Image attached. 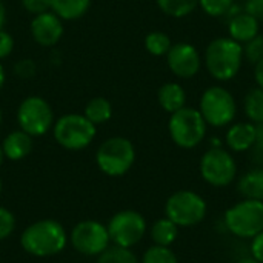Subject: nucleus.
<instances>
[{
	"mask_svg": "<svg viewBox=\"0 0 263 263\" xmlns=\"http://www.w3.org/2000/svg\"><path fill=\"white\" fill-rule=\"evenodd\" d=\"M243 62V48L231 37L214 39L205 51V66L211 77L219 82L234 79Z\"/></svg>",
	"mask_w": 263,
	"mask_h": 263,
	"instance_id": "obj_1",
	"label": "nucleus"
},
{
	"mask_svg": "<svg viewBox=\"0 0 263 263\" xmlns=\"http://www.w3.org/2000/svg\"><path fill=\"white\" fill-rule=\"evenodd\" d=\"M23 250L37 257L59 254L66 245V233L55 220H40L29 225L20 240Z\"/></svg>",
	"mask_w": 263,
	"mask_h": 263,
	"instance_id": "obj_2",
	"label": "nucleus"
},
{
	"mask_svg": "<svg viewBox=\"0 0 263 263\" xmlns=\"http://www.w3.org/2000/svg\"><path fill=\"white\" fill-rule=\"evenodd\" d=\"M168 129L173 142L177 146L191 149L203 142L206 134V122L203 120L199 109L183 106L182 109L171 114Z\"/></svg>",
	"mask_w": 263,
	"mask_h": 263,
	"instance_id": "obj_3",
	"label": "nucleus"
},
{
	"mask_svg": "<svg viewBox=\"0 0 263 263\" xmlns=\"http://www.w3.org/2000/svg\"><path fill=\"white\" fill-rule=\"evenodd\" d=\"M225 227L239 239H253L263 231V202L243 199L225 213Z\"/></svg>",
	"mask_w": 263,
	"mask_h": 263,
	"instance_id": "obj_4",
	"label": "nucleus"
},
{
	"mask_svg": "<svg viewBox=\"0 0 263 263\" xmlns=\"http://www.w3.org/2000/svg\"><path fill=\"white\" fill-rule=\"evenodd\" d=\"M206 125L223 128L231 123L237 112L234 96L223 86H210L200 97L199 108Z\"/></svg>",
	"mask_w": 263,
	"mask_h": 263,
	"instance_id": "obj_5",
	"label": "nucleus"
},
{
	"mask_svg": "<svg viewBox=\"0 0 263 263\" xmlns=\"http://www.w3.org/2000/svg\"><path fill=\"white\" fill-rule=\"evenodd\" d=\"M165 214L179 228L199 225L206 216V202L194 191L182 190L174 193L165 205Z\"/></svg>",
	"mask_w": 263,
	"mask_h": 263,
	"instance_id": "obj_6",
	"label": "nucleus"
},
{
	"mask_svg": "<svg viewBox=\"0 0 263 263\" xmlns=\"http://www.w3.org/2000/svg\"><path fill=\"white\" fill-rule=\"evenodd\" d=\"M99 168L112 177L128 173L136 160V151L133 143L125 137H111L103 142L97 151Z\"/></svg>",
	"mask_w": 263,
	"mask_h": 263,
	"instance_id": "obj_7",
	"label": "nucleus"
},
{
	"mask_svg": "<svg viewBox=\"0 0 263 263\" xmlns=\"http://www.w3.org/2000/svg\"><path fill=\"white\" fill-rule=\"evenodd\" d=\"M200 174L213 186H228L237 176V163L223 146H211L200 159Z\"/></svg>",
	"mask_w": 263,
	"mask_h": 263,
	"instance_id": "obj_8",
	"label": "nucleus"
},
{
	"mask_svg": "<svg viewBox=\"0 0 263 263\" xmlns=\"http://www.w3.org/2000/svg\"><path fill=\"white\" fill-rule=\"evenodd\" d=\"M96 136V125L91 123L85 116L66 114L60 117L54 126V137L66 149H83Z\"/></svg>",
	"mask_w": 263,
	"mask_h": 263,
	"instance_id": "obj_9",
	"label": "nucleus"
},
{
	"mask_svg": "<svg viewBox=\"0 0 263 263\" xmlns=\"http://www.w3.org/2000/svg\"><path fill=\"white\" fill-rule=\"evenodd\" d=\"M109 239L122 248H131L139 243L146 233V222L137 211H120L117 213L106 227Z\"/></svg>",
	"mask_w": 263,
	"mask_h": 263,
	"instance_id": "obj_10",
	"label": "nucleus"
},
{
	"mask_svg": "<svg viewBox=\"0 0 263 263\" xmlns=\"http://www.w3.org/2000/svg\"><path fill=\"white\" fill-rule=\"evenodd\" d=\"M17 120L26 134L43 136L52 125V111L49 103L37 96L25 99L17 111Z\"/></svg>",
	"mask_w": 263,
	"mask_h": 263,
	"instance_id": "obj_11",
	"label": "nucleus"
},
{
	"mask_svg": "<svg viewBox=\"0 0 263 263\" xmlns=\"http://www.w3.org/2000/svg\"><path fill=\"white\" fill-rule=\"evenodd\" d=\"M108 228L94 220H85L76 225L71 233L72 247L85 256H99L109 245Z\"/></svg>",
	"mask_w": 263,
	"mask_h": 263,
	"instance_id": "obj_12",
	"label": "nucleus"
},
{
	"mask_svg": "<svg viewBox=\"0 0 263 263\" xmlns=\"http://www.w3.org/2000/svg\"><path fill=\"white\" fill-rule=\"evenodd\" d=\"M166 62L170 69L180 79L194 77L202 66V59L196 46L183 42L171 45L166 54Z\"/></svg>",
	"mask_w": 263,
	"mask_h": 263,
	"instance_id": "obj_13",
	"label": "nucleus"
},
{
	"mask_svg": "<svg viewBox=\"0 0 263 263\" xmlns=\"http://www.w3.org/2000/svg\"><path fill=\"white\" fill-rule=\"evenodd\" d=\"M31 32L34 40L42 46L55 45L63 35V25L60 17L54 12H43L34 17L31 23Z\"/></svg>",
	"mask_w": 263,
	"mask_h": 263,
	"instance_id": "obj_14",
	"label": "nucleus"
},
{
	"mask_svg": "<svg viewBox=\"0 0 263 263\" xmlns=\"http://www.w3.org/2000/svg\"><path fill=\"white\" fill-rule=\"evenodd\" d=\"M256 143V125L250 122L234 123L228 128L227 145L234 153L250 151Z\"/></svg>",
	"mask_w": 263,
	"mask_h": 263,
	"instance_id": "obj_15",
	"label": "nucleus"
},
{
	"mask_svg": "<svg viewBox=\"0 0 263 263\" xmlns=\"http://www.w3.org/2000/svg\"><path fill=\"white\" fill-rule=\"evenodd\" d=\"M259 20L248 12H237L228 23L230 37L236 42L247 43L259 34Z\"/></svg>",
	"mask_w": 263,
	"mask_h": 263,
	"instance_id": "obj_16",
	"label": "nucleus"
},
{
	"mask_svg": "<svg viewBox=\"0 0 263 263\" xmlns=\"http://www.w3.org/2000/svg\"><path fill=\"white\" fill-rule=\"evenodd\" d=\"M5 157L9 160H20L26 157L32 149V139L25 131H14L6 136L2 145Z\"/></svg>",
	"mask_w": 263,
	"mask_h": 263,
	"instance_id": "obj_17",
	"label": "nucleus"
},
{
	"mask_svg": "<svg viewBox=\"0 0 263 263\" xmlns=\"http://www.w3.org/2000/svg\"><path fill=\"white\" fill-rule=\"evenodd\" d=\"M185 102H186V94L179 83L170 82L159 89V103L170 114L182 109L185 106Z\"/></svg>",
	"mask_w": 263,
	"mask_h": 263,
	"instance_id": "obj_18",
	"label": "nucleus"
},
{
	"mask_svg": "<svg viewBox=\"0 0 263 263\" xmlns=\"http://www.w3.org/2000/svg\"><path fill=\"white\" fill-rule=\"evenodd\" d=\"M237 190L243 196V199L263 202V168H254L247 171L240 177Z\"/></svg>",
	"mask_w": 263,
	"mask_h": 263,
	"instance_id": "obj_19",
	"label": "nucleus"
},
{
	"mask_svg": "<svg viewBox=\"0 0 263 263\" xmlns=\"http://www.w3.org/2000/svg\"><path fill=\"white\" fill-rule=\"evenodd\" d=\"M91 5V0H51V9L60 18L76 20L82 17Z\"/></svg>",
	"mask_w": 263,
	"mask_h": 263,
	"instance_id": "obj_20",
	"label": "nucleus"
},
{
	"mask_svg": "<svg viewBox=\"0 0 263 263\" xmlns=\"http://www.w3.org/2000/svg\"><path fill=\"white\" fill-rule=\"evenodd\" d=\"M179 236V227L168 217L157 220L151 228V239L154 245L171 247Z\"/></svg>",
	"mask_w": 263,
	"mask_h": 263,
	"instance_id": "obj_21",
	"label": "nucleus"
},
{
	"mask_svg": "<svg viewBox=\"0 0 263 263\" xmlns=\"http://www.w3.org/2000/svg\"><path fill=\"white\" fill-rule=\"evenodd\" d=\"M91 123L100 125L105 123L111 119L112 116V106L105 97H94L91 99L86 106H85V114H83Z\"/></svg>",
	"mask_w": 263,
	"mask_h": 263,
	"instance_id": "obj_22",
	"label": "nucleus"
},
{
	"mask_svg": "<svg viewBox=\"0 0 263 263\" xmlns=\"http://www.w3.org/2000/svg\"><path fill=\"white\" fill-rule=\"evenodd\" d=\"M243 109L247 117L259 125L263 123V89L262 88H253L248 91L243 100Z\"/></svg>",
	"mask_w": 263,
	"mask_h": 263,
	"instance_id": "obj_23",
	"label": "nucleus"
},
{
	"mask_svg": "<svg viewBox=\"0 0 263 263\" xmlns=\"http://www.w3.org/2000/svg\"><path fill=\"white\" fill-rule=\"evenodd\" d=\"M157 5L166 15L180 18L191 14L197 8L199 0H157Z\"/></svg>",
	"mask_w": 263,
	"mask_h": 263,
	"instance_id": "obj_24",
	"label": "nucleus"
},
{
	"mask_svg": "<svg viewBox=\"0 0 263 263\" xmlns=\"http://www.w3.org/2000/svg\"><path fill=\"white\" fill-rule=\"evenodd\" d=\"M97 263H139L136 254L129 251V248L122 247H112L106 248L102 254H99Z\"/></svg>",
	"mask_w": 263,
	"mask_h": 263,
	"instance_id": "obj_25",
	"label": "nucleus"
},
{
	"mask_svg": "<svg viewBox=\"0 0 263 263\" xmlns=\"http://www.w3.org/2000/svg\"><path fill=\"white\" fill-rule=\"evenodd\" d=\"M145 48L153 55H166L171 48V40H170L168 34H165L162 31H154L146 35Z\"/></svg>",
	"mask_w": 263,
	"mask_h": 263,
	"instance_id": "obj_26",
	"label": "nucleus"
},
{
	"mask_svg": "<svg viewBox=\"0 0 263 263\" xmlns=\"http://www.w3.org/2000/svg\"><path fill=\"white\" fill-rule=\"evenodd\" d=\"M142 263H179L176 254L170 250V247L154 245L146 250L143 254Z\"/></svg>",
	"mask_w": 263,
	"mask_h": 263,
	"instance_id": "obj_27",
	"label": "nucleus"
},
{
	"mask_svg": "<svg viewBox=\"0 0 263 263\" xmlns=\"http://www.w3.org/2000/svg\"><path fill=\"white\" fill-rule=\"evenodd\" d=\"M233 2L234 0H199V5L203 9V12H206L208 15L220 17L231 9Z\"/></svg>",
	"mask_w": 263,
	"mask_h": 263,
	"instance_id": "obj_28",
	"label": "nucleus"
},
{
	"mask_svg": "<svg viewBox=\"0 0 263 263\" xmlns=\"http://www.w3.org/2000/svg\"><path fill=\"white\" fill-rule=\"evenodd\" d=\"M243 57L254 65L263 60V35L257 34L253 40L247 42L243 48Z\"/></svg>",
	"mask_w": 263,
	"mask_h": 263,
	"instance_id": "obj_29",
	"label": "nucleus"
},
{
	"mask_svg": "<svg viewBox=\"0 0 263 263\" xmlns=\"http://www.w3.org/2000/svg\"><path fill=\"white\" fill-rule=\"evenodd\" d=\"M14 225H15L14 216L6 208L0 206V240L6 239L12 233Z\"/></svg>",
	"mask_w": 263,
	"mask_h": 263,
	"instance_id": "obj_30",
	"label": "nucleus"
},
{
	"mask_svg": "<svg viewBox=\"0 0 263 263\" xmlns=\"http://www.w3.org/2000/svg\"><path fill=\"white\" fill-rule=\"evenodd\" d=\"M25 9L34 15L48 12L51 9V0H22Z\"/></svg>",
	"mask_w": 263,
	"mask_h": 263,
	"instance_id": "obj_31",
	"label": "nucleus"
},
{
	"mask_svg": "<svg viewBox=\"0 0 263 263\" xmlns=\"http://www.w3.org/2000/svg\"><path fill=\"white\" fill-rule=\"evenodd\" d=\"M35 63L32 62V60H29V59H26V60H20L17 65H15V74L18 76V77H22V79H29V77H32L34 76V72H35Z\"/></svg>",
	"mask_w": 263,
	"mask_h": 263,
	"instance_id": "obj_32",
	"label": "nucleus"
},
{
	"mask_svg": "<svg viewBox=\"0 0 263 263\" xmlns=\"http://www.w3.org/2000/svg\"><path fill=\"white\" fill-rule=\"evenodd\" d=\"M251 257L263 263V231L251 239Z\"/></svg>",
	"mask_w": 263,
	"mask_h": 263,
	"instance_id": "obj_33",
	"label": "nucleus"
},
{
	"mask_svg": "<svg viewBox=\"0 0 263 263\" xmlns=\"http://www.w3.org/2000/svg\"><path fill=\"white\" fill-rule=\"evenodd\" d=\"M245 12L257 18L263 20V0H247L245 2Z\"/></svg>",
	"mask_w": 263,
	"mask_h": 263,
	"instance_id": "obj_34",
	"label": "nucleus"
},
{
	"mask_svg": "<svg viewBox=\"0 0 263 263\" xmlns=\"http://www.w3.org/2000/svg\"><path fill=\"white\" fill-rule=\"evenodd\" d=\"M12 48H14V40H12V37H11L8 32H5V31L0 29V59L8 57V55L11 54Z\"/></svg>",
	"mask_w": 263,
	"mask_h": 263,
	"instance_id": "obj_35",
	"label": "nucleus"
},
{
	"mask_svg": "<svg viewBox=\"0 0 263 263\" xmlns=\"http://www.w3.org/2000/svg\"><path fill=\"white\" fill-rule=\"evenodd\" d=\"M251 149H254L256 159L263 160V123L256 125V143Z\"/></svg>",
	"mask_w": 263,
	"mask_h": 263,
	"instance_id": "obj_36",
	"label": "nucleus"
},
{
	"mask_svg": "<svg viewBox=\"0 0 263 263\" xmlns=\"http://www.w3.org/2000/svg\"><path fill=\"white\" fill-rule=\"evenodd\" d=\"M254 77H256V82L259 85V88L263 89V60H260L259 63H256V68H254Z\"/></svg>",
	"mask_w": 263,
	"mask_h": 263,
	"instance_id": "obj_37",
	"label": "nucleus"
},
{
	"mask_svg": "<svg viewBox=\"0 0 263 263\" xmlns=\"http://www.w3.org/2000/svg\"><path fill=\"white\" fill-rule=\"evenodd\" d=\"M5 18H6V9H5L3 2L0 0V29H2V26H3V23H5Z\"/></svg>",
	"mask_w": 263,
	"mask_h": 263,
	"instance_id": "obj_38",
	"label": "nucleus"
},
{
	"mask_svg": "<svg viewBox=\"0 0 263 263\" xmlns=\"http://www.w3.org/2000/svg\"><path fill=\"white\" fill-rule=\"evenodd\" d=\"M3 85H5V69H3V66L0 65V89L3 88Z\"/></svg>",
	"mask_w": 263,
	"mask_h": 263,
	"instance_id": "obj_39",
	"label": "nucleus"
},
{
	"mask_svg": "<svg viewBox=\"0 0 263 263\" xmlns=\"http://www.w3.org/2000/svg\"><path fill=\"white\" fill-rule=\"evenodd\" d=\"M237 263H259L256 259H253V257H243V259H240Z\"/></svg>",
	"mask_w": 263,
	"mask_h": 263,
	"instance_id": "obj_40",
	"label": "nucleus"
},
{
	"mask_svg": "<svg viewBox=\"0 0 263 263\" xmlns=\"http://www.w3.org/2000/svg\"><path fill=\"white\" fill-rule=\"evenodd\" d=\"M3 159H5V154H3V149H2V146H0V166H2V163H3Z\"/></svg>",
	"mask_w": 263,
	"mask_h": 263,
	"instance_id": "obj_41",
	"label": "nucleus"
},
{
	"mask_svg": "<svg viewBox=\"0 0 263 263\" xmlns=\"http://www.w3.org/2000/svg\"><path fill=\"white\" fill-rule=\"evenodd\" d=\"M0 123H2V109H0Z\"/></svg>",
	"mask_w": 263,
	"mask_h": 263,
	"instance_id": "obj_42",
	"label": "nucleus"
},
{
	"mask_svg": "<svg viewBox=\"0 0 263 263\" xmlns=\"http://www.w3.org/2000/svg\"><path fill=\"white\" fill-rule=\"evenodd\" d=\"M0 193H2V180H0Z\"/></svg>",
	"mask_w": 263,
	"mask_h": 263,
	"instance_id": "obj_43",
	"label": "nucleus"
}]
</instances>
